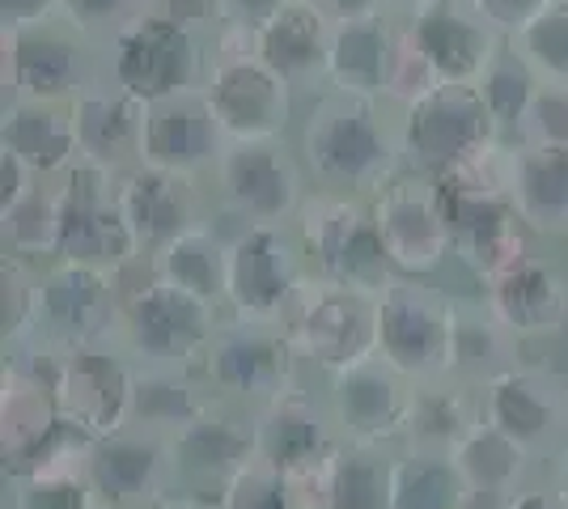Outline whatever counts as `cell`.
<instances>
[{"label":"cell","mask_w":568,"mask_h":509,"mask_svg":"<svg viewBox=\"0 0 568 509\" xmlns=\"http://www.w3.org/2000/svg\"><path fill=\"white\" fill-rule=\"evenodd\" d=\"M297 153L323 192L374 195L403 170L399 120L382 111L378 98L327 90L310 106Z\"/></svg>","instance_id":"cell-1"},{"label":"cell","mask_w":568,"mask_h":509,"mask_svg":"<svg viewBox=\"0 0 568 509\" xmlns=\"http://www.w3.org/2000/svg\"><path fill=\"white\" fill-rule=\"evenodd\" d=\"M119 289L123 297H119L115 348L128 362L200 369L204 348L221 327L213 302L162 281L149 259H141V281L119 276Z\"/></svg>","instance_id":"cell-2"},{"label":"cell","mask_w":568,"mask_h":509,"mask_svg":"<svg viewBox=\"0 0 568 509\" xmlns=\"http://www.w3.org/2000/svg\"><path fill=\"white\" fill-rule=\"evenodd\" d=\"M200 90L209 98L225 141H284L297 90L263 64V55L255 51V34L216 30Z\"/></svg>","instance_id":"cell-3"},{"label":"cell","mask_w":568,"mask_h":509,"mask_svg":"<svg viewBox=\"0 0 568 509\" xmlns=\"http://www.w3.org/2000/svg\"><path fill=\"white\" fill-rule=\"evenodd\" d=\"M204 73H209L204 34L191 26L170 22L153 9L119 26L102 51V77L115 81L123 94H132L144 106L200 90Z\"/></svg>","instance_id":"cell-4"},{"label":"cell","mask_w":568,"mask_h":509,"mask_svg":"<svg viewBox=\"0 0 568 509\" xmlns=\"http://www.w3.org/2000/svg\"><path fill=\"white\" fill-rule=\"evenodd\" d=\"M500 123L493 120L479 85H450L442 81L437 90L403 106L399 115V145L403 170H416L428 179H446L471 166L493 145H500Z\"/></svg>","instance_id":"cell-5"},{"label":"cell","mask_w":568,"mask_h":509,"mask_svg":"<svg viewBox=\"0 0 568 509\" xmlns=\"http://www.w3.org/2000/svg\"><path fill=\"white\" fill-rule=\"evenodd\" d=\"M281 332L297 362L318 365L327 374L353 369L378 357V297L310 272L284 311Z\"/></svg>","instance_id":"cell-6"},{"label":"cell","mask_w":568,"mask_h":509,"mask_svg":"<svg viewBox=\"0 0 568 509\" xmlns=\"http://www.w3.org/2000/svg\"><path fill=\"white\" fill-rule=\"evenodd\" d=\"M119 276L72 259H51L39 276V302H34V327L30 344L51 353L115 344L119 332Z\"/></svg>","instance_id":"cell-7"},{"label":"cell","mask_w":568,"mask_h":509,"mask_svg":"<svg viewBox=\"0 0 568 509\" xmlns=\"http://www.w3.org/2000/svg\"><path fill=\"white\" fill-rule=\"evenodd\" d=\"M458 302L420 276H395L378 293V357L403 378L425 383L450 374Z\"/></svg>","instance_id":"cell-8"},{"label":"cell","mask_w":568,"mask_h":509,"mask_svg":"<svg viewBox=\"0 0 568 509\" xmlns=\"http://www.w3.org/2000/svg\"><path fill=\"white\" fill-rule=\"evenodd\" d=\"M60 259L90 264L102 272H128L141 264V246L132 238L119 208V174L94 162H72L60 179Z\"/></svg>","instance_id":"cell-9"},{"label":"cell","mask_w":568,"mask_h":509,"mask_svg":"<svg viewBox=\"0 0 568 509\" xmlns=\"http://www.w3.org/2000/svg\"><path fill=\"white\" fill-rule=\"evenodd\" d=\"M170 441V497L221 506L237 476L255 459V408L216 399Z\"/></svg>","instance_id":"cell-10"},{"label":"cell","mask_w":568,"mask_h":509,"mask_svg":"<svg viewBox=\"0 0 568 509\" xmlns=\"http://www.w3.org/2000/svg\"><path fill=\"white\" fill-rule=\"evenodd\" d=\"M302 153L284 141H225L213 166L216 195L242 225H293L306 204Z\"/></svg>","instance_id":"cell-11"},{"label":"cell","mask_w":568,"mask_h":509,"mask_svg":"<svg viewBox=\"0 0 568 509\" xmlns=\"http://www.w3.org/2000/svg\"><path fill=\"white\" fill-rule=\"evenodd\" d=\"M200 378L225 404L263 408L288 387H297V353L276 323L221 318L213 344L204 348Z\"/></svg>","instance_id":"cell-12"},{"label":"cell","mask_w":568,"mask_h":509,"mask_svg":"<svg viewBox=\"0 0 568 509\" xmlns=\"http://www.w3.org/2000/svg\"><path fill=\"white\" fill-rule=\"evenodd\" d=\"M369 217H374L386 259L399 276L428 281L454 259L450 225H446L437 179L416 174V170H399L382 192H374Z\"/></svg>","instance_id":"cell-13"},{"label":"cell","mask_w":568,"mask_h":509,"mask_svg":"<svg viewBox=\"0 0 568 509\" xmlns=\"http://www.w3.org/2000/svg\"><path fill=\"white\" fill-rule=\"evenodd\" d=\"M30 344V339H18ZM39 362L48 369L51 390L64 425L90 437H106L128 429V404H132V369L136 365L119 353L115 344H94V348H72V353H51L39 348Z\"/></svg>","instance_id":"cell-14"},{"label":"cell","mask_w":568,"mask_h":509,"mask_svg":"<svg viewBox=\"0 0 568 509\" xmlns=\"http://www.w3.org/2000/svg\"><path fill=\"white\" fill-rule=\"evenodd\" d=\"M306 276V251L293 225H242V234H234L230 243V289H225L230 318L281 327L284 311Z\"/></svg>","instance_id":"cell-15"},{"label":"cell","mask_w":568,"mask_h":509,"mask_svg":"<svg viewBox=\"0 0 568 509\" xmlns=\"http://www.w3.org/2000/svg\"><path fill=\"white\" fill-rule=\"evenodd\" d=\"M4 102H64L94 85L98 69L90 55V39L69 22H43L4 30Z\"/></svg>","instance_id":"cell-16"},{"label":"cell","mask_w":568,"mask_h":509,"mask_svg":"<svg viewBox=\"0 0 568 509\" xmlns=\"http://www.w3.org/2000/svg\"><path fill=\"white\" fill-rule=\"evenodd\" d=\"M446 225H450L454 259L471 267L479 281L497 276L505 267H514L521 255H530L535 230L518 217L514 200L497 192H484L467 179H437Z\"/></svg>","instance_id":"cell-17"},{"label":"cell","mask_w":568,"mask_h":509,"mask_svg":"<svg viewBox=\"0 0 568 509\" xmlns=\"http://www.w3.org/2000/svg\"><path fill=\"white\" fill-rule=\"evenodd\" d=\"M484 420L518 441L530 459H547L568 441V387L535 365H518L509 374L479 387Z\"/></svg>","instance_id":"cell-18"},{"label":"cell","mask_w":568,"mask_h":509,"mask_svg":"<svg viewBox=\"0 0 568 509\" xmlns=\"http://www.w3.org/2000/svg\"><path fill=\"white\" fill-rule=\"evenodd\" d=\"M403 26L450 85H475L505 48V34L475 9V0H412Z\"/></svg>","instance_id":"cell-19"},{"label":"cell","mask_w":568,"mask_h":509,"mask_svg":"<svg viewBox=\"0 0 568 509\" xmlns=\"http://www.w3.org/2000/svg\"><path fill=\"white\" fill-rule=\"evenodd\" d=\"M327 408H332L335 434L356 446H390L407 434V413H412V378H403L399 369L374 357L353 369L332 374L327 390Z\"/></svg>","instance_id":"cell-20"},{"label":"cell","mask_w":568,"mask_h":509,"mask_svg":"<svg viewBox=\"0 0 568 509\" xmlns=\"http://www.w3.org/2000/svg\"><path fill=\"white\" fill-rule=\"evenodd\" d=\"M85 480L102 506L153 509L170 497V441L149 429H119L94 437Z\"/></svg>","instance_id":"cell-21"},{"label":"cell","mask_w":568,"mask_h":509,"mask_svg":"<svg viewBox=\"0 0 568 509\" xmlns=\"http://www.w3.org/2000/svg\"><path fill=\"white\" fill-rule=\"evenodd\" d=\"M221 149H225V132H221L204 90H187V94L162 98V102L144 106L141 166L200 179L204 170L216 166Z\"/></svg>","instance_id":"cell-22"},{"label":"cell","mask_w":568,"mask_h":509,"mask_svg":"<svg viewBox=\"0 0 568 509\" xmlns=\"http://www.w3.org/2000/svg\"><path fill=\"white\" fill-rule=\"evenodd\" d=\"M60 429H64V416H60V404H55V390H51V378L39 362V353L34 348H30V357L13 353L4 362V390H0L4 471L18 480Z\"/></svg>","instance_id":"cell-23"},{"label":"cell","mask_w":568,"mask_h":509,"mask_svg":"<svg viewBox=\"0 0 568 509\" xmlns=\"http://www.w3.org/2000/svg\"><path fill=\"white\" fill-rule=\"evenodd\" d=\"M344 437L335 434L332 408L310 390L288 387L272 404L255 408V459L276 476H297L323 462Z\"/></svg>","instance_id":"cell-24"},{"label":"cell","mask_w":568,"mask_h":509,"mask_svg":"<svg viewBox=\"0 0 568 509\" xmlns=\"http://www.w3.org/2000/svg\"><path fill=\"white\" fill-rule=\"evenodd\" d=\"M484 306L518 339L556 336L568 323V276L539 251L484 281Z\"/></svg>","instance_id":"cell-25"},{"label":"cell","mask_w":568,"mask_h":509,"mask_svg":"<svg viewBox=\"0 0 568 509\" xmlns=\"http://www.w3.org/2000/svg\"><path fill=\"white\" fill-rule=\"evenodd\" d=\"M119 208L144 259H153L183 230L204 221L195 179L158 166H132L119 174Z\"/></svg>","instance_id":"cell-26"},{"label":"cell","mask_w":568,"mask_h":509,"mask_svg":"<svg viewBox=\"0 0 568 509\" xmlns=\"http://www.w3.org/2000/svg\"><path fill=\"white\" fill-rule=\"evenodd\" d=\"M69 106L81 162H94V166H106L115 170V174L141 166L144 102L123 94L115 81L98 77L94 85H85Z\"/></svg>","instance_id":"cell-27"},{"label":"cell","mask_w":568,"mask_h":509,"mask_svg":"<svg viewBox=\"0 0 568 509\" xmlns=\"http://www.w3.org/2000/svg\"><path fill=\"white\" fill-rule=\"evenodd\" d=\"M255 51L272 73H281L293 90L327 85V55H332V22L310 9L306 0H288L272 22L255 34Z\"/></svg>","instance_id":"cell-28"},{"label":"cell","mask_w":568,"mask_h":509,"mask_svg":"<svg viewBox=\"0 0 568 509\" xmlns=\"http://www.w3.org/2000/svg\"><path fill=\"white\" fill-rule=\"evenodd\" d=\"M509 200L535 234H568V149L514 141Z\"/></svg>","instance_id":"cell-29"},{"label":"cell","mask_w":568,"mask_h":509,"mask_svg":"<svg viewBox=\"0 0 568 509\" xmlns=\"http://www.w3.org/2000/svg\"><path fill=\"white\" fill-rule=\"evenodd\" d=\"M213 404L216 395L200 378V369H179V365H136L132 369V404H128L132 429L174 437Z\"/></svg>","instance_id":"cell-30"},{"label":"cell","mask_w":568,"mask_h":509,"mask_svg":"<svg viewBox=\"0 0 568 509\" xmlns=\"http://www.w3.org/2000/svg\"><path fill=\"white\" fill-rule=\"evenodd\" d=\"M0 149L22 157L39 179H60L81 157L77 153L72 106H64V102H22V98L4 102Z\"/></svg>","instance_id":"cell-31"},{"label":"cell","mask_w":568,"mask_h":509,"mask_svg":"<svg viewBox=\"0 0 568 509\" xmlns=\"http://www.w3.org/2000/svg\"><path fill=\"white\" fill-rule=\"evenodd\" d=\"M374 225L369 217V200L348 192H323L314 187L302 204V213L293 221V234L306 251V264L314 276L335 281V272L344 264V255L361 243V234Z\"/></svg>","instance_id":"cell-32"},{"label":"cell","mask_w":568,"mask_h":509,"mask_svg":"<svg viewBox=\"0 0 568 509\" xmlns=\"http://www.w3.org/2000/svg\"><path fill=\"white\" fill-rule=\"evenodd\" d=\"M479 420H484L479 387L454 378V374L425 378V383H412V413H407L403 446L407 450H442V455H450Z\"/></svg>","instance_id":"cell-33"},{"label":"cell","mask_w":568,"mask_h":509,"mask_svg":"<svg viewBox=\"0 0 568 509\" xmlns=\"http://www.w3.org/2000/svg\"><path fill=\"white\" fill-rule=\"evenodd\" d=\"M395 30L386 18H356L332 26V55H327V90L353 98H386V69Z\"/></svg>","instance_id":"cell-34"},{"label":"cell","mask_w":568,"mask_h":509,"mask_svg":"<svg viewBox=\"0 0 568 509\" xmlns=\"http://www.w3.org/2000/svg\"><path fill=\"white\" fill-rule=\"evenodd\" d=\"M450 459L475 501H488L497 509L526 485V467H530V455L500 429H493L488 420H479L471 434L454 446Z\"/></svg>","instance_id":"cell-35"},{"label":"cell","mask_w":568,"mask_h":509,"mask_svg":"<svg viewBox=\"0 0 568 509\" xmlns=\"http://www.w3.org/2000/svg\"><path fill=\"white\" fill-rule=\"evenodd\" d=\"M230 243L234 238H221L209 221H200V225L183 230L174 243L162 246L149 264L162 281L221 306L225 289H230Z\"/></svg>","instance_id":"cell-36"},{"label":"cell","mask_w":568,"mask_h":509,"mask_svg":"<svg viewBox=\"0 0 568 509\" xmlns=\"http://www.w3.org/2000/svg\"><path fill=\"white\" fill-rule=\"evenodd\" d=\"M518 348L521 339L500 323L484 302L463 306L458 302V323H454V353H450V374L471 383V387H488L493 378L518 369Z\"/></svg>","instance_id":"cell-37"},{"label":"cell","mask_w":568,"mask_h":509,"mask_svg":"<svg viewBox=\"0 0 568 509\" xmlns=\"http://www.w3.org/2000/svg\"><path fill=\"white\" fill-rule=\"evenodd\" d=\"M390 509H475V497L450 455L403 450L390 459Z\"/></svg>","instance_id":"cell-38"},{"label":"cell","mask_w":568,"mask_h":509,"mask_svg":"<svg viewBox=\"0 0 568 509\" xmlns=\"http://www.w3.org/2000/svg\"><path fill=\"white\" fill-rule=\"evenodd\" d=\"M323 509H390L386 450L339 441L323 471Z\"/></svg>","instance_id":"cell-39"},{"label":"cell","mask_w":568,"mask_h":509,"mask_svg":"<svg viewBox=\"0 0 568 509\" xmlns=\"http://www.w3.org/2000/svg\"><path fill=\"white\" fill-rule=\"evenodd\" d=\"M4 221V255L18 259H60V187L43 179L34 192L0 213Z\"/></svg>","instance_id":"cell-40"},{"label":"cell","mask_w":568,"mask_h":509,"mask_svg":"<svg viewBox=\"0 0 568 509\" xmlns=\"http://www.w3.org/2000/svg\"><path fill=\"white\" fill-rule=\"evenodd\" d=\"M479 85V94L488 102V111H493V120L500 123V132H521V120H526V111H530V102L539 94V85H544V77L535 73L526 60H521L518 51L500 48V55L484 69V77L475 81Z\"/></svg>","instance_id":"cell-41"},{"label":"cell","mask_w":568,"mask_h":509,"mask_svg":"<svg viewBox=\"0 0 568 509\" xmlns=\"http://www.w3.org/2000/svg\"><path fill=\"white\" fill-rule=\"evenodd\" d=\"M509 48L544 81L568 85V0H547L518 34H509Z\"/></svg>","instance_id":"cell-42"},{"label":"cell","mask_w":568,"mask_h":509,"mask_svg":"<svg viewBox=\"0 0 568 509\" xmlns=\"http://www.w3.org/2000/svg\"><path fill=\"white\" fill-rule=\"evenodd\" d=\"M437 85H442L437 69L428 64V55L420 51V43L412 39V30L399 26V30H395V48H390V69H386V98L399 102V111H403V106H412L416 98H425L428 90H437Z\"/></svg>","instance_id":"cell-43"},{"label":"cell","mask_w":568,"mask_h":509,"mask_svg":"<svg viewBox=\"0 0 568 509\" xmlns=\"http://www.w3.org/2000/svg\"><path fill=\"white\" fill-rule=\"evenodd\" d=\"M39 276L30 259H18V255H4V267H0V311H4V339L18 344V339L30 336L34 327V302H39Z\"/></svg>","instance_id":"cell-44"},{"label":"cell","mask_w":568,"mask_h":509,"mask_svg":"<svg viewBox=\"0 0 568 509\" xmlns=\"http://www.w3.org/2000/svg\"><path fill=\"white\" fill-rule=\"evenodd\" d=\"M9 509H98V497L85 476H22Z\"/></svg>","instance_id":"cell-45"},{"label":"cell","mask_w":568,"mask_h":509,"mask_svg":"<svg viewBox=\"0 0 568 509\" xmlns=\"http://www.w3.org/2000/svg\"><path fill=\"white\" fill-rule=\"evenodd\" d=\"M149 0H60V22L81 30L90 43L111 39L119 26H128L136 13H144Z\"/></svg>","instance_id":"cell-46"},{"label":"cell","mask_w":568,"mask_h":509,"mask_svg":"<svg viewBox=\"0 0 568 509\" xmlns=\"http://www.w3.org/2000/svg\"><path fill=\"white\" fill-rule=\"evenodd\" d=\"M518 141L568 149V85H556V81H544V85H539V94H535L526 120H521Z\"/></svg>","instance_id":"cell-47"},{"label":"cell","mask_w":568,"mask_h":509,"mask_svg":"<svg viewBox=\"0 0 568 509\" xmlns=\"http://www.w3.org/2000/svg\"><path fill=\"white\" fill-rule=\"evenodd\" d=\"M216 509H297V506H293V497H288L284 476H276V471L263 467V462H251L234 485H230V492L221 497Z\"/></svg>","instance_id":"cell-48"},{"label":"cell","mask_w":568,"mask_h":509,"mask_svg":"<svg viewBox=\"0 0 568 509\" xmlns=\"http://www.w3.org/2000/svg\"><path fill=\"white\" fill-rule=\"evenodd\" d=\"M213 4H216V26H221V30L260 34L263 26L281 13L288 0H213Z\"/></svg>","instance_id":"cell-49"},{"label":"cell","mask_w":568,"mask_h":509,"mask_svg":"<svg viewBox=\"0 0 568 509\" xmlns=\"http://www.w3.org/2000/svg\"><path fill=\"white\" fill-rule=\"evenodd\" d=\"M39 183H43V179L26 166L22 157H13L9 149H0V187H4V192H0V213L13 208L18 200H26Z\"/></svg>","instance_id":"cell-50"},{"label":"cell","mask_w":568,"mask_h":509,"mask_svg":"<svg viewBox=\"0 0 568 509\" xmlns=\"http://www.w3.org/2000/svg\"><path fill=\"white\" fill-rule=\"evenodd\" d=\"M547 0H475V9L488 18V22L497 26L500 34H518L521 26L530 22L539 9H544Z\"/></svg>","instance_id":"cell-51"},{"label":"cell","mask_w":568,"mask_h":509,"mask_svg":"<svg viewBox=\"0 0 568 509\" xmlns=\"http://www.w3.org/2000/svg\"><path fill=\"white\" fill-rule=\"evenodd\" d=\"M144 9H153V13H162V18H170V22H179V26H191V30H200V34H204L209 22H216L213 0H149Z\"/></svg>","instance_id":"cell-52"},{"label":"cell","mask_w":568,"mask_h":509,"mask_svg":"<svg viewBox=\"0 0 568 509\" xmlns=\"http://www.w3.org/2000/svg\"><path fill=\"white\" fill-rule=\"evenodd\" d=\"M0 18H4V30L55 22L60 18V0H0Z\"/></svg>","instance_id":"cell-53"},{"label":"cell","mask_w":568,"mask_h":509,"mask_svg":"<svg viewBox=\"0 0 568 509\" xmlns=\"http://www.w3.org/2000/svg\"><path fill=\"white\" fill-rule=\"evenodd\" d=\"M310 9H318L332 26L356 22V18H382L386 0H306Z\"/></svg>","instance_id":"cell-54"},{"label":"cell","mask_w":568,"mask_h":509,"mask_svg":"<svg viewBox=\"0 0 568 509\" xmlns=\"http://www.w3.org/2000/svg\"><path fill=\"white\" fill-rule=\"evenodd\" d=\"M500 509H568L556 485H521Z\"/></svg>","instance_id":"cell-55"},{"label":"cell","mask_w":568,"mask_h":509,"mask_svg":"<svg viewBox=\"0 0 568 509\" xmlns=\"http://www.w3.org/2000/svg\"><path fill=\"white\" fill-rule=\"evenodd\" d=\"M551 485L560 488V497L568 501V441L551 455Z\"/></svg>","instance_id":"cell-56"},{"label":"cell","mask_w":568,"mask_h":509,"mask_svg":"<svg viewBox=\"0 0 568 509\" xmlns=\"http://www.w3.org/2000/svg\"><path fill=\"white\" fill-rule=\"evenodd\" d=\"M153 509H216V506H204V501H183V497H166V501H158Z\"/></svg>","instance_id":"cell-57"},{"label":"cell","mask_w":568,"mask_h":509,"mask_svg":"<svg viewBox=\"0 0 568 509\" xmlns=\"http://www.w3.org/2000/svg\"><path fill=\"white\" fill-rule=\"evenodd\" d=\"M98 509H119V506H102V501H98Z\"/></svg>","instance_id":"cell-58"}]
</instances>
